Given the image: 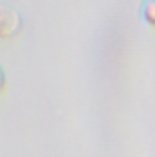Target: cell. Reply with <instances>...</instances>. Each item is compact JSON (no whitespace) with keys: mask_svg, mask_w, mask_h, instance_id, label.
<instances>
[{"mask_svg":"<svg viewBox=\"0 0 155 157\" xmlns=\"http://www.w3.org/2000/svg\"><path fill=\"white\" fill-rule=\"evenodd\" d=\"M141 17L148 26L155 24V0H142L141 4Z\"/></svg>","mask_w":155,"mask_h":157,"instance_id":"7a4b0ae2","label":"cell"},{"mask_svg":"<svg viewBox=\"0 0 155 157\" xmlns=\"http://www.w3.org/2000/svg\"><path fill=\"white\" fill-rule=\"evenodd\" d=\"M24 28L22 15L11 6L0 4V39H13Z\"/></svg>","mask_w":155,"mask_h":157,"instance_id":"6da1fadb","label":"cell"},{"mask_svg":"<svg viewBox=\"0 0 155 157\" xmlns=\"http://www.w3.org/2000/svg\"><path fill=\"white\" fill-rule=\"evenodd\" d=\"M4 86H6V71H4V68L0 66V91L4 90Z\"/></svg>","mask_w":155,"mask_h":157,"instance_id":"3957f363","label":"cell"}]
</instances>
